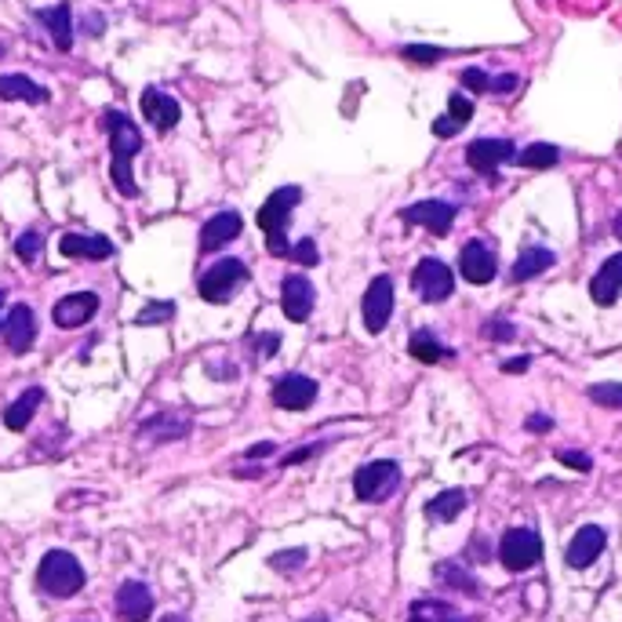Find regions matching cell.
<instances>
[{"mask_svg":"<svg viewBox=\"0 0 622 622\" xmlns=\"http://www.w3.org/2000/svg\"><path fill=\"white\" fill-rule=\"evenodd\" d=\"M404 222H419L433 237H444L455 222V204L448 201H419L412 208H404Z\"/></svg>","mask_w":622,"mask_h":622,"instance_id":"16","label":"cell"},{"mask_svg":"<svg viewBox=\"0 0 622 622\" xmlns=\"http://www.w3.org/2000/svg\"><path fill=\"white\" fill-rule=\"evenodd\" d=\"M401 55H404V59H408V62H422V66H430V62L444 59V51H441V48H419V44H412V48H404Z\"/></svg>","mask_w":622,"mask_h":622,"instance_id":"36","label":"cell"},{"mask_svg":"<svg viewBox=\"0 0 622 622\" xmlns=\"http://www.w3.org/2000/svg\"><path fill=\"white\" fill-rule=\"evenodd\" d=\"M553 266V251L550 248H524L513 262V281H532L539 273H546Z\"/></svg>","mask_w":622,"mask_h":622,"instance_id":"25","label":"cell"},{"mask_svg":"<svg viewBox=\"0 0 622 622\" xmlns=\"http://www.w3.org/2000/svg\"><path fill=\"white\" fill-rule=\"evenodd\" d=\"M441 622H462V619H455V615H444V619Z\"/></svg>","mask_w":622,"mask_h":622,"instance_id":"50","label":"cell"},{"mask_svg":"<svg viewBox=\"0 0 622 622\" xmlns=\"http://www.w3.org/2000/svg\"><path fill=\"white\" fill-rule=\"evenodd\" d=\"M142 117H146V121H150L157 131H171L175 124H179L182 110H179V102L171 99L168 91L146 88V91H142Z\"/></svg>","mask_w":622,"mask_h":622,"instance_id":"17","label":"cell"},{"mask_svg":"<svg viewBox=\"0 0 622 622\" xmlns=\"http://www.w3.org/2000/svg\"><path fill=\"white\" fill-rule=\"evenodd\" d=\"M604 553V528H597V524H586V528H579L575 532V539L568 542V564L572 568H590L597 557Z\"/></svg>","mask_w":622,"mask_h":622,"instance_id":"20","label":"cell"},{"mask_svg":"<svg viewBox=\"0 0 622 622\" xmlns=\"http://www.w3.org/2000/svg\"><path fill=\"white\" fill-rule=\"evenodd\" d=\"M619 295H622V251L612 255V259H604V266L590 281V299L597 306H612Z\"/></svg>","mask_w":622,"mask_h":622,"instance_id":"21","label":"cell"},{"mask_svg":"<svg viewBox=\"0 0 622 622\" xmlns=\"http://www.w3.org/2000/svg\"><path fill=\"white\" fill-rule=\"evenodd\" d=\"M270 397L284 412H306L317 401V382L306 379V375H284V379H277Z\"/></svg>","mask_w":622,"mask_h":622,"instance_id":"9","label":"cell"},{"mask_svg":"<svg viewBox=\"0 0 622 622\" xmlns=\"http://www.w3.org/2000/svg\"><path fill=\"white\" fill-rule=\"evenodd\" d=\"M37 582H41V590L51 593V597H73L84 586V568L73 553L51 550L44 553L41 568H37Z\"/></svg>","mask_w":622,"mask_h":622,"instance_id":"3","label":"cell"},{"mask_svg":"<svg viewBox=\"0 0 622 622\" xmlns=\"http://www.w3.org/2000/svg\"><path fill=\"white\" fill-rule=\"evenodd\" d=\"M524 368H528V357H517V361L502 364V372H524Z\"/></svg>","mask_w":622,"mask_h":622,"instance_id":"44","label":"cell"},{"mask_svg":"<svg viewBox=\"0 0 622 622\" xmlns=\"http://www.w3.org/2000/svg\"><path fill=\"white\" fill-rule=\"evenodd\" d=\"M313 302H317V295H313V284L302 277V273H291V277H284L281 284V310L288 321H310L313 313Z\"/></svg>","mask_w":622,"mask_h":622,"instance_id":"11","label":"cell"},{"mask_svg":"<svg viewBox=\"0 0 622 622\" xmlns=\"http://www.w3.org/2000/svg\"><path fill=\"white\" fill-rule=\"evenodd\" d=\"M513 84H517V77H510V73H506V77H495L492 91H513Z\"/></svg>","mask_w":622,"mask_h":622,"instance_id":"43","label":"cell"},{"mask_svg":"<svg viewBox=\"0 0 622 622\" xmlns=\"http://www.w3.org/2000/svg\"><path fill=\"white\" fill-rule=\"evenodd\" d=\"M106 124H110V175L113 186L124 193V197H135L139 186H135V171H131V161L142 153V131L135 128L131 117H124L121 110L106 113Z\"/></svg>","mask_w":622,"mask_h":622,"instance_id":"1","label":"cell"},{"mask_svg":"<svg viewBox=\"0 0 622 622\" xmlns=\"http://www.w3.org/2000/svg\"><path fill=\"white\" fill-rule=\"evenodd\" d=\"M299 201H302L299 186H281V190H273L270 197H266V204L259 208V226L266 230V248H270V255H291V244H288V237H284V230H288L291 211H295Z\"/></svg>","mask_w":622,"mask_h":622,"instance_id":"2","label":"cell"},{"mask_svg":"<svg viewBox=\"0 0 622 622\" xmlns=\"http://www.w3.org/2000/svg\"><path fill=\"white\" fill-rule=\"evenodd\" d=\"M557 459L568 462V466H575V470H590V466H593V462L586 459V455H582V452H564V448H561V452H557Z\"/></svg>","mask_w":622,"mask_h":622,"instance_id":"40","label":"cell"},{"mask_svg":"<svg viewBox=\"0 0 622 622\" xmlns=\"http://www.w3.org/2000/svg\"><path fill=\"white\" fill-rule=\"evenodd\" d=\"M241 215L237 211H219V215H211L208 222L201 226V251H219L226 248L230 241L241 237Z\"/></svg>","mask_w":622,"mask_h":622,"instance_id":"18","label":"cell"},{"mask_svg":"<svg viewBox=\"0 0 622 622\" xmlns=\"http://www.w3.org/2000/svg\"><path fill=\"white\" fill-rule=\"evenodd\" d=\"M302 622H328L324 615H313V619H302Z\"/></svg>","mask_w":622,"mask_h":622,"instance_id":"48","label":"cell"},{"mask_svg":"<svg viewBox=\"0 0 622 622\" xmlns=\"http://www.w3.org/2000/svg\"><path fill=\"white\" fill-rule=\"evenodd\" d=\"M484 332L492 335V339H502V342H506V339H513V324H506V321H492V324H488V328H484Z\"/></svg>","mask_w":622,"mask_h":622,"instance_id":"41","label":"cell"},{"mask_svg":"<svg viewBox=\"0 0 622 622\" xmlns=\"http://www.w3.org/2000/svg\"><path fill=\"white\" fill-rule=\"evenodd\" d=\"M255 346H259V350H255V357H262V361H266V357H273V353H277V346H281V335H273V332L262 335Z\"/></svg>","mask_w":622,"mask_h":622,"instance_id":"39","label":"cell"},{"mask_svg":"<svg viewBox=\"0 0 622 622\" xmlns=\"http://www.w3.org/2000/svg\"><path fill=\"white\" fill-rule=\"evenodd\" d=\"M37 19L44 22V30H48L51 44L59 51H70L73 48V22H70V4H55V8H44L37 11Z\"/></svg>","mask_w":622,"mask_h":622,"instance_id":"22","label":"cell"},{"mask_svg":"<svg viewBox=\"0 0 622 622\" xmlns=\"http://www.w3.org/2000/svg\"><path fill=\"white\" fill-rule=\"evenodd\" d=\"M59 251L66 259H110L113 255V241L102 237V233H66L59 241Z\"/></svg>","mask_w":622,"mask_h":622,"instance_id":"19","label":"cell"},{"mask_svg":"<svg viewBox=\"0 0 622 622\" xmlns=\"http://www.w3.org/2000/svg\"><path fill=\"white\" fill-rule=\"evenodd\" d=\"M0 332H4V342H8L11 353H26L33 346V339H37V313L26 302L11 306V313L0 324Z\"/></svg>","mask_w":622,"mask_h":622,"instance_id":"10","label":"cell"},{"mask_svg":"<svg viewBox=\"0 0 622 622\" xmlns=\"http://www.w3.org/2000/svg\"><path fill=\"white\" fill-rule=\"evenodd\" d=\"M524 426H528V430H550L553 422H550V419H546V415H532V419L524 422Z\"/></svg>","mask_w":622,"mask_h":622,"instance_id":"42","label":"cell"},{"mask_svg":"<svg viewBox=\"0 0 622 622\" xmlns=\"http://www.w3.org/2000/svg\"><path fill=\"white\" fill-rule=\"evenodd\" d=\"M506 161H517V150H513L510 139H477V142H470V150H466V164H470L473 171H484V175H492V171Z\"/></svg>","mask_w":622,"mask_h":622,"instance_id":"14","label":"cell"},{"mask_svg":"<svg viewBox=\"0 0 622 622\" xmlns=\"http://www.w3.org/2000/svg\"><path fill=\"white\" fill-rule=\"evenodd\" d=\"M270 564H273V568H281V572H291V568H299V564H306V550H284V553H273Z\"/></svg>","mask_w":622,"mask_h":622,"instance_id":"35","label":"cell"},{"mask_svg":"<svg viewBox=\"0 0 622 622\" xmlns=\"http://www.w3.org/2000/svg\"><path fill=\"white\" fill-rule=\"evenodd\" d=\"M95 313H99V295H95V291H73V295L55 302L51 317H55L59 328H81Z\"/></svg>","mask_w":622,"mask_h":622,"instance_id":"12","label":"cell"},{"mask_svg":"<svg viewBox=\"0 0 622 622\" xmlns=\"http://www.w3.org/2000/svg\"><path fill=\"white\" fill-rule=\"evenodd\" d=\"M412 291L422 302H444L452 299L455 291V277L448 270V262L441 259H422L412 270Z\"/></svg>","mask_w":622,"mask_h":622,"instance_id":"6","label":"cell"},{"mask_svg":"<svg viewBox=\"0 0 622 622\" xmlns=\"http://www.w3.org/2000/svg\"><path fill=\"white\" fill-rule=\"evenodd\" d=\"M557 161H561V150L550 142H535L524 153H517V164H524V168H553Z\"/></svg>","mask_w":622,"mask_h":622,"instance_id":"30","label":"cell"},{"mask_svg":"<svg viewBox=\"0 0 622 622\" xmlns=\"http://www.w3.org/2000/svg\"><path fill=\"white\" fill-rule=\"evenodd\" d=\"M542 557V539L532 528H510L499 542V561L510 572H528L535 561Z\"/></svg>","mask_w":622,"mask_h":622,"instance_id":"7","label":"cell"},{"mask_svg":"<svg viewBox=\"0 0 622 622\" xmlns=\"http://www.w3.org/2000/svg\"><path fill=\"white\" fill-rule=\"evenodd\" d=\"M0 99L8 102H48V88H41L37 81L30 77H22V73H8V77H0Z\"/></svg>","mask_w":622,"mask_h":622,"instance_id":"23","label":"cell"},{"mask_svg":"<svg viewBox=\"0 0 622 622\" xmlns=\"http://www.w3.org/2000/svg\"><path fill=\"white\" fill-rule=\"evenodd\" d=\"M473 117V102L466 95H452L448 99V113H444L441 121H433V135H441V139H452L459 135V128Z\"/></svg>","mask_w":622,"mask_h":622,"instance_id":"24","label":"cell"},{"mask_svg":"<svg viewBox=\"0 0 622 622\" xmlns=\"http://www.w3.org/2000/svg\"><path fill=\"white\" fill-rule=\"evenodd\" d=\"M41 244H44L41 233H37V230H26L19 237V241H15V255H19L22 262H33L37 255H41Z\"/></svg>","mask_w":622,"mask_h":622,"instance_id":"33","label":"cell"},{"mask_svg":"<svg viewBox=\"0 0 622 622\" xmlns=\"http://www.w3.org/2000/svg\"><path fill=\"white\" fill-rule=\"evenodd\" d=\"M615 237H619V241H622V215H619V219H615Z\"/></svg>","mask_w":622,"mask_h":622,"instance_id":"46","label":"cell"},{"mask_svg":"<svg viewBox=\"0 0 622 622\" xmlns=\"http://www.w3.org/2000/svg\"><path fill=\"white\" fill-rule=\"evenodd\" d=\"M153 430H161V441H175V437H186L190 433V419H179V415H157L153 422H146L139 430V437L142 433H153Z\"/></svg>","mask_w":622,"mask_h":622,"instance_id":"29","label":"cell"},{"mask_svg":"<svg viewBox=\"0 0 622 622\" xmlns=\"http://www.w3.org/2000/svg\"><path fill=\"white\" fill-rule=\"evenodd\" d=\"M397 488H401V466H397L393 459L368 462V466H361V470L353 473V492H357V499H364V502L390 499Z\"/></svg>","mask_w":622,"mask_h":622,"instance_id":"4","label":"cell"},{"mask_svg":"<svg viewBox=\"0 0 622 622\" xmlns=\"http://www.w3.org/2000/svg\"><path fill=\"white\" fill-rule=\"evenodd\" d=\"M459 270L470 284H488V281H495L499 262H495L492 248H488L484 241H470L459 255Z\"/></svg>","mask_w":622,"mask_h":622,"instance_id":"15","label":"cell"},{"mask_svg":"<svg viewBox=\"0 0 622 622\" xmlns=\"http://www.w3.org/2000/svg\"><path fill=\"white\" fill-rule=\"evenodd\" d=\"M175 317V302H153V306H142L139 313H135V324L139 328H153V324H164Z\"/></svg>","mask_w":622,"mask_h":622,"instance_id":"32","label":"cell"},{"mask_svg":"<svg viewBox=\"0 0 622 622\" xmlns=\"http://www.w3.org/2000/svg\"><path fill=\"white\" fill-rule=\"evenodd\" d=\"M244 281H248V266L241 259H219L204 273L197 288H201L204 302H230Z\"/></svg>","mask_w":622,"mask_h":622,"instance_id":"5","label":"cell"},{"mask_svg":"<svg viewBox=\"0 0 622 622\" xmlns=\"http://www.w3.org/2000/svg\"><path fill=\"white\" fill-rule=\"evenodd\" d=\"M4 302H8V291H0V310H4ZM0 324H4V317H0Z\"/></svg>","mask_w":622,"mask_h":622,"instance_id":"47","label":"cell"},{"mask_svg":"<svg viewBox=\"0 0 622 622\" xmlns=\"http://www.w3.org/2000/svg\"><path fill=\"white\" fill-rule=\"evenodd\" d=\"M586 397H590L597 408H612V412H619L622 408V382H597V386L586 390Z\"/></svg>","mask_w":622,"mask_h":622,"instance_id":"31","label":"cell"},{"mask_svg":"<svg viewBox=\"0 0 622 622\" xmlns=\"http://www.w3.org/2000/svg\"><path fill=\"white\" fill-rule=\"evenodd\" d=\"M462 84L470 91H492V77L484 70H477V66H470V70H462Z\"/></svg>","mask_w":622,"mask_h":622,"instance_id":"37","label":"cell"},{"mask_svg":"<svg viewBox=\"0 0 622 622\" xmlns=\"http://www.w3.org/2000/svg\"><path fill=\"white\" fill-rule=\"evenodd\" d=\"M361 310H364V328H368L372 335H379L382 328H386V321H390V313H393V281L386 277V273L368 284Z\"/></svg>","mask_w":622,"mask_h":622,"instance_id":"8","label":"cell"},{"mask_svg":"<svg viewBox=\"0 0 622 622\" xmlns=\"http://www.w3.org/2000/svg\"><path fill=\"white\" fill-rule=\"evenodd\" d=\"M437 575H441V579H452L455 586H462V590H477V586H473V582L466 579V575H462L455 564H441V568H437Z\"/></svg>","mask_w":622,"mask_h":622,"instance_id":"38","label":"cell"},{"mask_svg":"<svg viewBox=\"0 0 622 622\" xmlns=\"http://www.w3.org/2000/svg\"><path fill=\"white\" fill-rule=\"evenodd\" d=\"M462 510H466V492H459V488L433 495V499L426 502V517H430V521H441V524L444 521H455Z\"/></svg>","mask_w":622,"mask_h":622,"instance_id":"27","label":"cell"},{"mask_svg":"<svg viewBox=\"0 0 622 622\" xmlns=\"http://www.w3.org/2000/svg\"><path fill=\"white\" fill-rule=\"evenodd\" d=\"M270 452H273V444H255L248 455H270Z\"/></svg>","mask_w":622,"mask_h":622,"instance_id":"45","label":"cell"},{"mask_svg":"<svg viewBox=\"0 0 622 622\" xmlns=\"http://www.w3.org/2000/svg\"><path fill=\"white\" fill-rule=\"evenodd\" d=\"M41 401H44V390H37V386H33V390H26L19 401H15L8 412H4V426H8V430H15V433L26 430V426H30V419L37 415V408H41Z\"/></svg>","mask_w":622,"mask_h":622,"instance_id":"26","label":"cell"},{"mask_svg":"<svg viewBox=\"0 0 622 622\" xmlns=\"http://www.w3.org/2000/svg\"><path fill=\"white\" fill-rule=\"evenodd\" d=\"M408 350H412V357L422 364H437V361H444V357H452V350H444L430 332H415L412 339H408Z\"/></svg>","mask_w":622,"mask_h":622,"instance_id":"28","label":"cell"},{"mask_svg":"<svg viewBox=\"0 0 622 622\" xmlns=\"http://www.w3.org/2000/svg\"><path fill=\"white\" fill-rule=\"evenodd\" d=\"M117 615H121V622H150L153 615L150 586L139 579L121 582V590H117Z\"/></svg>","mask_w":622,"mask_h":622,"instance_id":"13","label":"cell"},{"mask_svg":"<svg viewBox=\"0 0 622 622\" xmlns=\"http://www.w3.org/2000/svg\"><path fill=\"white\" fill-rule=\"evenodd\" d=\"M291 259L302 262V266H317V262H321V255H317V244H313L310 237H302V241L291 248Z\"/></svg>","mask_w":622,"mask_h":622,"instance_id":"34","label":"cell"},{"mask_svg":"<svg viewBox=\"0 0 622 622\" xmlns=\"http://www.w3.org/2000/svg\"><path fill=\"white\" fill-rule=\"evenodd\" d=\"M164 622H186V619H182V615H168Z\"/></svg>","mask_w":622,"mask_h":622,"instance_id":"49","label":"cell"}]
</instances>
